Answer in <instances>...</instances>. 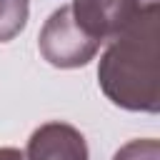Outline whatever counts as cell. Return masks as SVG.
<instances>
[{
  "instance_id": "6da1fadb",
  "label": "cell",
  "mask_w": 160,
  "mask_h": 160,
  "mask_svg": "<svg viewBox=\"0 0 160 160\" xmlns=\"http://www.w3.org/2000/svg\"><path fill=\"white\" fill-rule=\"evenodd\" d=\"M100 90L132 112L160 108V12H152L110 40L98 68Z\"/></svg>"
},
{
  "instance_id": "7a4b0ae2",
  "label": "cell",
  "mask_w": 160,
  "mask_h": 160,
  "mask_svg": "<svg viewBox=\"0 0 160 160\" xmlns=\"http://www.w3.org/2000/svg\"><path fill=\"white\" fill-rule=\"evenodd\" d=\"M98 50L100 42L85 32L70 5L55 10L40 30V52L52 68H82Z\"/></svg>"
},
{
  "instance_id": "3957f363",
  "label": "cell",
  "mask_w": 160,
  "mask_h": 160,
  "mask_svg": "<svg viewBox=\"0 0 160 160\" xmlns=\"http://www.w3.org/2000/svg\"><path fill=\"white\" fill-rule=\"evenodd\" d=\"M70 8L85 32L102 45L142 18L160 12V0H75Z\"/></svg>"
},
{
  "instance_id": "277c9868",
  "label": "cell",
  "mask_w": 160,
  "mask_h": 160,
  "mask_svg": "<svg viewBox=\"0 0 160 160\" xmlns=\"http://www.w3.org/2000/svg\"><path fill=\"white\" fill-rule=\"evenodd\" d=\"M22 160H88V142L68 122H45L30 135Z\"/></svg>"
},
{
  "instance_id": "5b68a950",
  "label": "cell",
  "mask_w": 160,
  "mask_h": 160,
  "mask_svg": "<svg viewBox=\"0 0 160 160\" xmlns=\"http://www.w3.org/2000/svg\"><path fill=\"white\" fill-rule=\"evenodd\" d=\"M30 0H0V42L12 40L28 22Z\"/></svg>"
},
{
  "instance_id": "8992f818",
  "label": "cell",
  "mask_w": 160,
  "mask_h": 160,
  "mask_svg": "<svg viewBox=\"0 0 160 160\" xmlns=\"http://www.w3.org/2000/svg\"><path fill=\"white\" fill-rule=\"evenodd\" d=\"M112 160H160V142L155 138L130 140L115 152Z\"/></svg>"
},
{
  "instance_id": "52a82bcc",
  "label": "cell",
  "mask_w": 160,
  "mask_h": 160,
  "mask_svg": "<svg viewBox=\"0 0 160 160\" xmlns=\"http://www.w3.org/2000/svg\"><path fill=\"white\" fill-rule=\"evenodd\" d=\"M0 160H22V152L18 148H0Z\"/></svg>"
}]
</instances>
